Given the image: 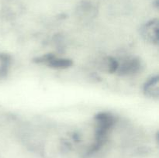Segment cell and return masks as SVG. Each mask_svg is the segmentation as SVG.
Segmentation results:
<instances>
[{
  "label": "cell",
  "instance_id": "cell-1",
  "mask_svg": "<svg viewBox=\"0 0 159 158\" xmlns=\"http://www.w3.org/2000/svg\"><path fill=\"white\" fill-rule=\"evenodd\" d=\"M158 20H152L143 26L141 29V35L146 41L152 43H158Z\"/></svg>",
  "mask_w": 159,
  "mask_h": 158
},
{
  "label": "cell",
  "instance_id": "cell-2",
  "mask_svg": "<svg viewBox=\"0 0 159 158\" xmlns=\"http://www.w3.org/2000/svg\"><path fill=\"white\" fill-rule=\"evenodd\" d=\"M140 68V63L135 59H128L122 62L118 63L117 69L116 72L120 73L123 75H129L136 73Z\"/></svg>",
  "mask_w": 159,
  "mask_h": 158
},
{
  "label": "cell",
  "instance_id": "cell-3",
  "mask_svg": "<svg viewBox=\"0 0 159 158\" xmlns=\"http://www.w3.org/2000/svg\"><path fill=\"white\" fill-rule=\"evenodd\" d=\"M40 62L54 68H66L71 65L69 60L62 58H57L52 55H46L40 58Z\"/></svg>",
  "mask_w": 159,
  "mask_h": 158
},
{
  "label": "cell",
  "instance_id": "cell-4",
  "mask_svg": "<svg viewBox=\"0 0 159 158\" xmlns=\"http://www.w3.org/2000/svg\"><path fill=\"white\" fill-rule=\"evenodd\" d=\"M144 91L148 97L158 99L159 97V78L158 76L152 77L145 83Z\"/></svg>",
  "mask_w": 159,
  "mask_h": 158
}]
</instances>
